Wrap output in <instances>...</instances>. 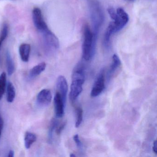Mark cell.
Listing matches in <instances>:
<instances>
[{"mask_svg":"<svg viewBox=\"0 0 157 157\" xmlns=\"http://www.w3.org/2000/svg\"><path fill=\"white\" fill-rule=\"evenodd\" d=\"M65 105L61 95L58 92H57L54 97V105L56 115L58 118H61L64 116Z\"/></svg>","mask_w":157,"mask_h":157,"instance_id":"obj_9","label":"cell"},{"mask_svg":"<svg viewBox=\"0 0 157 157\" xmlns=\"http://www.w3.org/2000/svg\"><path fill=\"white\" fill-rule=\"evenodd\" d=\"M105 88V71L104 69L101 70L94 81L91 91L90 95L92 97L99 96Z\"/></svg>","mask_w":157,"mask_h":157,"instance_id":"obj_3","label":"cell"},{"mask_svg":"<svg viewBox=\"0 0 157 157\" xmlns=\"http://www.w3.org/2000/svg\"><path fill=\"white\" fill-rule=\"evenodd\" d=\"M6 59L8 74L9 76H11L15 71V65L10 53L8 51L6 52Z\"/></svg>","mask_w":157,"mask_h":157,"instance_id":"obj_14","label":"cell"},{"mask_svg":"<svg viewBox=\"0 0 157 157\" xmlns=\"http://www.w3.org/2000/svg\"><path fill=\"white\" fill-rule=\"evenodd\" d=\"M76 113L77 119L75 123V127L76 128H78L82 123L83 118V111L82 108L80 106L76 107Z\"/></svg>","mask_w":157,"mask_h":157,"instance_id":"obj_20","label":"cell"},{"mask_svg":"<svg viewBox=\"0 0 157 157\" xmlns=\"http://www.w3.org/2000/svg\"><path fill=\"white\" fill-rule=\"evenodd\" d=\"M83 35L82 58L85 61H90L94 56L97 37L94 36L90 27L87 25L84 27Z\"/></svg>","mask_w":157,"mask_h":157,"instance_id":"obj_2","label":"cell"},{"mask_svg":"<svg viewBox=\"0 0 157 157\" xmlns=\"http://www.w3.org/2000/svg\"><path fill=\"white\" fill-rule=\"evenodd\" d=\"M3 125H4V121L2 117L0 115V139H1L2 133L3 130Z\"/></svg>","mask_w":157,"mask_h":157,"instance_id":"obj_23","label":"cell"},{"mask_svg":"<svg viewBox=\"0 0 157 157\" xmlns=\"http://www.w3.org/2000/svg\"><path fill=\"white\" fill-rule=\"evenodd\" d=\"M85 67L79 63L74 69L72 74V82L70 92V99L72 102L78 98L82 91V85L85 81Z\"/></svg>","mask_w":157,"mask_h":157,"instance_id":"obj_1","label":"cell"},{"mask_svg":"<svg viewBox=\"0 0 157 157\" xmlns=\"http://www.w3.org/2000/svg\"><path fill=\"white\" fill-rule=\"evenodd\" d=\"M31 45L29 44H23L19 47V53L21 59L23 62H27L29 60Z\"/></svg>","mask_w":157,"mask_h":157,"instance_id":"obj_10","label":"cell"},{"mask_svg":"<svg viewBox=\"0 0 157 157\" xmlns=\"http://www.w3.org/2000/svg\"><path fill=\"white\" fill-rule=\"evenodd\" d=\"M37 139L35 134L31 132H26L25 136V146L26 149L31 148V146Z\"/></svg>","mask_w":157,"mask_h":157,"instance_id":"obj_16","label":"cell"},{"mask_svg":"<svg viewBox=\"0 0 157 157\" xmlns=\"http://www.w3.org/2000/svg\"><path fill=\"white\" fill-rule=\"evenodd\" d=\"M153 151L154 153H157V141L156 140H154L153 144Z\"/></svg>","mask_w":157,"mask_h":157,"instance_id":"obj_24","label":"cell"},{"mask_svg":"<svg viewBox=\"0 0 157 157\" xmlns=\"http://www.w3.org/2000/svg\"><path fill=\"white\" fill-rule=\"evenodd\" d=\"M124 1H125L129 2H133L135 1V0H124Z\"/></svg>","mask_w":157,"mask_h":157,"instance_id":"obj_26","label":"cell"},{"mask_svg":"<svg viewBox=\"0 0 157 157\" xmlns=\"http://www.w3.org/2000/svg\"><path fill=\"white\" fill-rule=\"evenodd\" d=\"M58 124V121L56 119H53L50 123L49 131H48V141L50 143L52 142L53 133H54V130H56V128Z\"/></svg>","mask_w":157,"mask_h":157,"instance_id":"obj_19","label":"cell"},{"mask_svg":"<svg viewBox=\"0 0 157 157\" xmlns=\"http://www.w3.org/2000/svg\"><path fill=\"white\" fill-rule=\"evenodd\" d=\"M52 99L51 91L48 89H44L40 91L36 97V102L41 106L49 105Z\"/></svg>","mask_w":157,"mask_h":157,"instance_id":"obj_7","label":"cell"},{"mask_svg":"<svg viewBox=\"0 0 157 157\" xmlns=\"http://www.w3.org/2000/svg\"><path fill=\"white\" fill-rule=\"evenodd\" d=\"M7 85V74L3 72L0 75V100L3 97Z\"/></svg>","mask_w":157,"mask_h":157,"instance_id":"obj_17","label":"cell"},{"mask_svg":"<svg viewBox=\"0 0 157 157\" xmlns=\"http://www.w3.org/2000/svg\"><path fill=\"white\" fill-rule=\"evenodd\" d=\"M8 34H9V26L7 24H4L0 33V50L1 49L3 42L6 40L8 36Z\"/></svg>","mask_w":157,"mask_h":157,"instance_id":"obj_18","label":"cell"},{"mask_svg":"<svg viewBox=\"0 0 157 157\" xmlns=\"http://www.w3.org/2000/svg\"><path fill=\"white\" fill-rule=\"evenodd\" d=\"M66 124H67V122L64 121V122H63L61 124H58L57 126L56 127V130H55L57 135H59L61 134V132L65 128Z\"/></svg>","mask_w":157,"mask_h":157,"instance_id":"obj_21","label":"cell"},{"mask_svg":"<svg viewBox=\"0 0 157 157\" xmlns=\"http://www.w3.org/2000/svg\"><path fill=\"white\" fill-rule=\"evenodd\" d=\"M15 89L13 84L9 82L7 85V101L9 103L13 101L15 97Z\"/></svg>","mask_w":157,"mask_h":157,"instance_id":"obj_15","label":"cell"},{"mask_svg":"<svg viewBox=\"0 0 157 157\" xmlns=\"http://www.w3.org/2000/svg\"><path fill=\"white\" fill-rule=\"evenodd\" d=\"M73 140L76 143V145L77 147L79 149H81L82 148V143L80 140L79 137L78 135V134H76L75 136H73Z\"/></svg>","mask_w":157,"mask_h":157,"instance_id":"obj_22","label":"cell"},{"mask_svg":"<svg viewBox=\"0 0 157 157\" xmlns=\"http://www.w3.org/2000/svg\"><path fill=\"white\" fill-rule=\"evenodd\" d=\"M33 18L35 26L39 32L43 33L49 29L44 21L42 11L39 8H35L33 10Z\"/></svg>","mask_w":157,"mask_h":157,"instance_id":"obj_5","label":"cell"},{"mask_svg":"<svg viewBox=\"0 0 157 157\" xmlns=\"http://www.w3.org/2000/svg\"><path fill=\"white\" fill-rule=\"evenodd\" d=\"M115 33H116V32L114 25L113 22H112L107 27L104 36V45L106 48H109L111 36Z\"/></svg>","mask_w":157,"mask_h":157,"instance_id":"obj_11","label":"cell"},{"mask_svg":"<svg viewBox=\"0 0 157 157\" xmlns=\"http://www.w3.org/2000/svg\"><path fill=\"white\" fill-rule=\"evenodd\" d=\"M45 43L48 47L53 50L59 48V42L56 36L49 29L43 33Z\"/></svg>","mask_w":157,"mask_h":157,"instance_id":"obj_6","label":"cell"},{"mask_svg":"<svg viewBox=\"0 0 157 157\" xmlns=\"http://www.w3.org/2000/svg\"><path fill=\"white\" fill-rule=\"evenodd\" d=\"M113 61L112 63L109 68V72H108V78L110 79L112 76L116 73V71L121 66V60L118 57L117 55L114 54L113 56Z\"/></svg>","mask_w":157,"mask_h":157,"instance_id":"obj_12","label":"cell"},{"mask_svg":"<svg viewBox=\"0 0 157 157\" xmlns=\"http://www.w3.org/2000/svg\"><path fill=\"white\" fill-rule=\"evenodd\" d=\"M14 156V151L13 150H11L9 152V154L8 155V157H13Z\"/></svg>","mask_w":157,"mask_h":157,"instance_id":"obj_25","label":"cell"},{"mask_svg":"<svg viewBox=\"0 0 157 157\" xmlns=\"http://www.w3.org/2000/svg\"><path fill=\"white\" fill-rule=\"evenodd\" d=\"M56 87L58 92L61 95L65 104L67 101L68 86L66 78L63 76H59L56 81Z\"/></svg>","mask_w":157,"mask_h":157,"instance_id":"obj_8","label":"cell"},{"mask_svg":"<svg viewBox=\"0 0 157 157\" xmlns=\"http://www.w3.org/2000/svg\"><path fill=\"white\" fill-rule=\"evenodd\" d=\"M70 157H76V155H74L73 153H71L70 155Z\"/></svg>","mask_w":157,"mask_h":157,"instance_id":"obj_27","label":"cell"},{"mask_svg":"<svg viewBox=\"0 0 157 157\" xmlns=\"http://www.w3.org/2000/svg\"><path fill=\"white\" fill-rule=\"evenodd\" d=\"M46 64L45 62H42L36 65L30 71L29 76L31 78H35L39 76L45 70Z\"/></svg>","mask_w":157,"mask_h":157,"instance_id":"obj_13","label":"cell"},{"mask_svg":"<svg viewBox=\"0 0 157 157\" xmlns=\"http://www.w3.org/2000/svg\"><path fill=\"white\" fill-rule=\"evenodd\" d=\"M116 18L114 20L116 33L122 30L128 23L129 17L128 14L122 8H118L116 10Z\"/></svg>","mask_w":157,"mask_h":157,"instance_id":"obj_4","label":"cell"}]
</instances>
